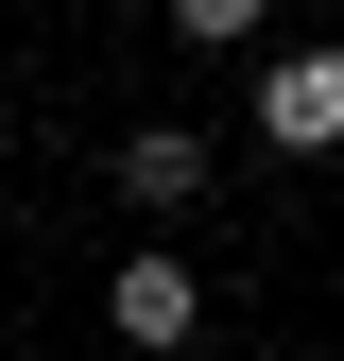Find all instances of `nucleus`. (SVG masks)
I'll use <instances>...</instances> for the list:
<instances>
[{"label":"nucleus","mask_w":344,"mask_h":361,"mask_svg":"<svg viewBox=\"0 0 344 361\" xmlns=\"http://www.w3.org/2000/svg\"><path fill=\"white\" fill-rule=\"evenodd\" d=\"M258 138H276V155H344V52H327V35L258 69Z\"/></svg>","instance_id":"obj_1"},{"label":"nucleus","mask_w":344,"mask_h":361,"mask_svg":"<svg viewBox=\"0 0 344 361\" xmlns=\"http://www.w3.org/2000/svg\"><path fill=\"white\" fill-rule=\"evenodd\" d=\"M104 327L172 361V344H190V327H207V276H190V258H121V276H104Z\"/></svg>","instance_id":"obj_2"},{"label":"nucleus","mask_w":344,"mask_h":361,"mask_svg":"<svg viewBox=\"0 0 344 361\" xmlns=\"http://www.w3.org/2000/svg\"><path fill=\"white\" fill-rule=\"evenodd\" d=\"M121 190H138V207H190L207 190V138H190V121H138V138H121Z\"/></svg>","instance_id":"obj_3"},{"label":"nucleus","mask_w":344,"mask_h":361,"mask_svg":"<svg viewBox=\"0 0 344 361\" xmlns=\"http://www.w3.org/2000/svg\"><path fill=\"white\" fill-rule=\"evenodd\" d=\"M258 18H276V0H172V35H190V52H241Z\"/></svg>","instance_id":"obj_4"}]
</instances>
